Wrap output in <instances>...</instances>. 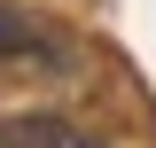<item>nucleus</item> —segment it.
<instances>
[{
    "label": "nucleus",
    "instance_id": "f257e3e1",
    "mask_svg": "<svg viewBox=\"0 0 156 148\" xmlns=\"http://www.w3.org/2000/svg\"><path fill=\"white\" fill-rule=\"evenodd\" d=\"M0 140L8 148H109V140H94V132H78L70 117H8Z\"/></svg>",
    "mask_w": 156,
    "mask_h": 148
},
{
    "label": "nucleus",
    "instance_id": "f03ea898",
    "mask_svg": "<svg viewBox=\"0 0 156 148\" xmlns=\"http://www.w3.org/2000/svg\"><path fill=\"white\" fill-rule=\"evenodd\" d=\"M16 55H55V39H47V23L31 8H8L0 0V62H16Z\"/></svg>",
    "mask_w": 156,
    "mask_h": 148
}]
</instances>
